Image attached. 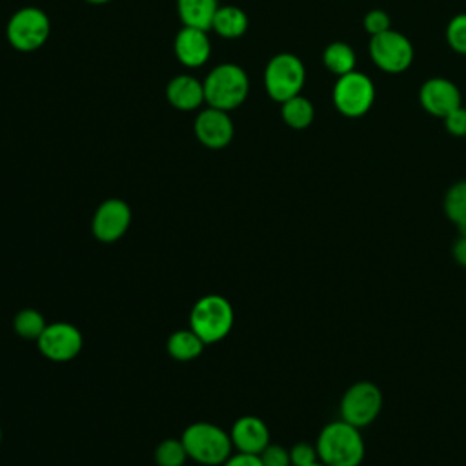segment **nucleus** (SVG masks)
Listing matches in <instances>:
<instances>
[{
    "label": "nucleus",
    "instance_id": "obj_26",
    "mask_svg": "<svg viewBox=\"0 0 466 466\" xmlns=\"http://www.w3.org/2000/svg\"><path fill=\"white\" fill-rule=\"evenodd\" d=\"M289 459H291V466H308L315 461H320L317 446L311 442H304V441L291 446Z\"/></svg>",
    "mask_w": 466,
    "mask_h": 466
},
{
    "label": "nucleus",
    "instance_id": "obj_9",
    "mask_svg": "<svg viewBox=\"0 0 466 466\" xmlns=\"http://www.w3.org/2000/svg\"><path fill=\"white\" fill-rule=\"evenodd\" d=\"M370 55L375 66H379L386 73H400L411 64L413 47L404 35L388 29L380 35L371 36Z\"/></svg>",
    "mask_w": 466,
    "mask_h": 466
},
{
    "label": "nucleus",
    "instance_id": "obj_13",
    "mask_svg": "<svg viewBox=\"0 0 466 466\" xmlns=\"http://www.w3.org/2000/svg\"><path fill=\"white\" fill-rule=\"evenodd\" d=\"M419 100L428 113L444 118L461 106V91L446 78H430L420 86Z\"/></svg>",
    "mask_w": 466,
    "mask_h": 466
},
{
    "label": "nucleus",
    "instance_id": "obj_20",
    "mask_svg": "<svg viewBox=\"0 0 466 466\" xmlns=\"http://www.w3.org/2000/svg\"><path fill=\"white\" fill-rule=\"evenodd\" d=\"M280 113H282L284 122L293 129L308 127L315 116L313 104L306 96H300V95H295V96L288 98L286 102H282Z\"/></svg>",
    "mask_w": 466,
    "mask_h": 466
},
{
    "label": "nucleus",
    "instance_id": "obj_1",
    "mask_svg": "<svg viewBox=\"0 0 466 466\" xmlns=\"http://www.w3.org/2000/svg\"><path fill=\"white\" fill-rule=\"evenodd\" d=\"M319 459L326 466H359L366 446L360 428L339 419L326 424L317 437Z\"/></svg>",
    "mask_w": 466,
    "mask_h": 466
},
{
    "label": "nucleus",
    "instance_id": "obj_33",
    "mask_svg": "<svg viewBox=\"0 0 466 466\" xmlns=\"http://www.w3.org/2000/svg\"><path fill=\"white\" fill-rule=\"evenodd\" d=\"M308 466H326L322 461H315V462H311V464H308Z\"/></svg>",
    "mask_w": 466,
    "mask_h": 466
},
{
    "label": "nucleus",
    "instance_id": "obj_25",
    "mask_svg": "<svg viewBox=\"0 0 466 466\" xmlns=\"http://www.w3.org/2000/svg\"><path fill=\"white\" fill-rule=\"evenodd\" d=\"M446 40L457 53H466V13L453 16L446 27Z\"/></svg>",
    "mask_w": 466,
    "mask_h": 466
},
{
    "label": "nucleus",
    "instance_id": "obj_29",
    "mask_svg": "<svg viewBox=\"0 0 466 466\" xmlns=\"http://www.w3.org/2000/svg\"><path fill=\"white\" fill-rule=\"evenodd\" d=\"M444 126H446L448 133H451L455 137H466V109L462 106H459L457 109L448 113L444 116Z\"/></svg>",
    "mask_w": 466,
    "mask_h": 466
},
{
    "label": "nucleus",
    "instance_id": "obj_24",
    "mask_svg": "<svg viewBox=\"0 0 466 466\" xmlns=\"http://www.w3.org/2000/svg\"><path fill=\"white\" fill-rule=\"evenodd\" d=\"M187 459L182 439H166L155 450V462L158 466H182Z\"/></svg>",
    "mask_w": 466,
    "mask_h": 466
},
{
    "label": "nucleus",
    "instance_id": "obj_17",
    "mask_svg": "<svg viewBox=\"0 0 466 466\" xmlns=\"http://www.w3.org/2000/svg\"><path fill=\"white\" fill-rule=\"evenodd\" d=\"M217 9L218 0H177L178 18L187 27L209 31Z\"/></svg>",
    "mask_w": 466,
    "mask_h": 466
},
{
    "label": "nucleus",
    "instance_id": "obj_15",
    "mask_svg": "<svg viewBox=\"0 0 466 466\" xmlns=\"http://www.w3.org/2000/svg\"><path fill=\"white\" fill-rule=\"evenodd\" d=\"M233 448L242 453L260 455L269 444V430L266 422L255 415H244L235 420L229 431Z\"/></svg>",
    "mask_w": 466,
    "mask_h": 466
},
{
    "label": "nucleus",
    "instance_id": "obj_18",
    "mask_svg": "<svg viewBox=\"0 0 466 466\" xmlns=\"http://www.w3.org/2000/svg\"><path fill=\"white\" fill-rule=\"evenodd\" d=\"M211 29L222 38H238L248 29V15L237 5H218Z\"/></svg>",
    "mask_w": 466,
    "mask_h": 466
},
{
    "label": "nucleus",
    "instance_id": "obj_7",
    "mask_svg": "<svg viewBox=\"0 0 466 466\" xmlns=\"http://www.w3.org/2000/svg\"><path fill=\"white\" fill-rule=\"evenodd\" d=\"M382 410V391L370 380H359L351 384L340 399V419L364 428L371 424Z\"/></svg>",
    "mask_w": 466,
    "mask_h": 466
},
{
    "label": "nucleus",
    "instance_id": "obj_10",
    "mask_svg": "<svg viewBox=\"0 0 466 466\" xmlns=\"http://www.w3.org/2000/svg\"><path fill=\"white\" fill-rule=\"evenodd\" d=\"M40 353L53 362L73 360L84 344L82 333L69 322L47 324L36 340Z\"/></svg>",
    "mask_w": 466,
    "mask_h": 466
},
{
    "label": "nucleus",
    "instance_id": "obj_27",
    "mask_svg": "<svg viewBox=\"0 0 466 466\" xmlns=\"http://www.w3.org/2000/svg\"><path fill=\"white\" fill-rule=\"evenodd\" d=\"M262 464L264 466H291V459H289V450H286L280 444H268L264 448V451L260 453Z\"/></svg>",
    "mask_w": 466,
    "mask_h": 466
},
{
    "label": "nucleus",
    "instance_id": "obj_5",
    "mask_svg": "<svg viewBox=\"0 0 466 466\" xmlns=\"http://www.w3.org/2000/svg\"><path fill=\"white\" fill-rule=\"evenodd\" d=\"M304 80V64L297 55L291 53L275 55L264 69V87L268 95L280 104L295 95H300Z\"/></svg>",
    "mask_w": 466,
    "mask_h": 466
},
{
    "label": "nucleus",
    "instance_id": "obj_2",
    "mask_svg": "<svg viewBox=\"0 0 466 466\" xmlns=\"http://www.w3.org/2000/svg\"><path fill=\"white\" fill-rule=\"evenodd\" d=\"M249 93V78L237 64H218L204 78L206 102L211 107L231 111L238 107Z\"/></svg>",
    "mask_w": 466,
    "mask_h": 466
},
{
    "label": "nucleus",
    "instance_id": "obj_31",
    "mask_svg": "<svg viewBox=\"0 0 466 466\" xmlns=\"http://www.w3.org/2000/svg\"><path fill=\"white\" fill-rule=\"evenodd\" d=\"M451 257L459 266L466 268V231H459V237L451 246Z\"/></svg>",
    "mask_w": 466,
    "mask_h": 466
},
{
    "label": "nucleus",
    "instance_id": "obj_14",
    "mask_svg": "<svg viewBox=\"0 0 466 466\" xmlns=\"http://www.w3.org/2000/svg\"><path fill=\"white\" fill-rule=\"evenodd\" d=\"M175 56L186 67H200L209 60L211 42L206 29L184 25L175 36Z\"/></svg>",
    "mask_w": 466,
    "mask_h": 466
},
{
    "label": "nucleus",
    "instance_id": "obj_3",
    "mask_svg": "<svg viewBox=\"0 0 466 466\" xmlns=\"http://www.w3.org/2000/svg\"><path fill=\"white\" fill-rule=\"evenodd\" d=\"M187 457L204 466H218L228 461L233 450L229 433L211 422H193L182 433Z\"/></svg>",
    "mask_w": 466,
    "mask_h": 466
},
{
    "label": "nucleus",
    "instance_id": "obj_8",
    "mask_svg": "<svg viewBox=\"0 0 466 466\" xmlns=\"http://www.w3.org/2000/svg\"><path fill=\"white\" fill-rule=\"evenodd\" d=\"M375 100L373 82L359 71L339 76L333 87V104L346 116H362Z\"/></svg>",
    "mask_w": 466,
    "mask_h": 466
},
{
    "label": "nucleus",
    "instance_id": "obj_23",
    "mask_svg": "<svg viewBox=\"0 0 466 466\" xmlns=\"http://www.w3.org/2000/svg\"><path fill=\"white\" fill-rule=\"evenodd\" d=\"M46 326L47 324H46L44 315L33 308L20 309L13 320V328L16 331V335H20L22 339H31V340H38V337L42 335Z\"/></svg>",
    "mask_w": 466,
    "mask_h": 466
},
{
    "label": "nucleus",
    "instance_id": "obj_16",
    "mask_svg": "<svg viewBox=\"0 0 466 466\" xmlns=\"http://www.w3.org/2000/svg\"><path fill=\"white\" fill-rule=\"evenodd\" d=\"M166 96L167 102L180 111L198 109L206 102L204 82L187 73L177 75L167 82Z\"/></svg>",
    "mask_w": 466,
    "mask_h": 466
},
{
    "label": "nucleus",
    "instance_id": "obj_19",
    "mask_svg": "<svg viewBox=\"0 0 466 466\" xmlns=\"http://www.w3.org/2000/svg\"><path fill=\"white\" fill-rule=\"evenodd\" d=\"M204 340L191 329H178L169 335L167 339V351L175 360H193L197 359L204 350Z\"/></svg>",
    "mask_w": 466,
    "mask_h": 466
},
{
    "label": "nucleus",
    "instance_id": "obj_34",
    "mask_svg": "<svg viewBox=\"0 0 466 466\" xmlns=\"http://www.w3.org/2000/svg\"><path fill=\"white\" fill-rule=\"evenodd\" d=\"M0 441H2V428H0Z\"/></svg>",
    "mask_w": 466,
    "mask_h": 466
},
{
    "label": "nucleus",
    "instance_id": "obj_22",
    "mask_svg": "<svg viewBox=\"0 0 466 466\" xmlns=\"http://www.w3.org/2000/svg\"><path fill=\"white\" fill-rule=\"evenodd\" d=\"M324 66L337 76L355 69V51L344 42H331L322 55Z\"/></svg>",
    "mask_w": 466,
    "mask_h": 466
},
{
    "label": "nucleus",
    "instance_id": "obj_11",
    "mask_svg": "<svg viewBox=\"0 0 466 466\" xmlns=\"http://www.w3.org/2000/svg\"><path fill=\"white\" fill-rule=\"evenodd\" d=\"M129 224L131 209L127 202L122 198H107L96 208L91 229L100 242H116L129 229Z\"/></svg>",
    "mask_w": 466,
    "mask_h": 466
},
{
    "label": "nucleus",
    "instance_id": "obj_30",
    "mask_svg": "<svg viewBox=\"0 0 466 466\" xmlns=\"http://www.w3.org/2000/svg\"><path fill=\"white\" fill-rule=\"evenodd\" d=\"M222 466H264V464H262L260 455L238 451V453H235V455H229L228 461H226Z\"/></svg>",
    "mask_w": 466,
    "mask_h": 466
},
{
    "label": "nucleus",
    "instance_id": "obj_28",
    "mask_svg": "<svg viewBox=\"0 0 466 466\" xmlns=\"http://www.w3.org/2000/svg\"><path fill=\"white\" fill-rule=\"evenodd\" d=\"M364 27L371 36L380 35L390 29V16L382 9H373L364 16Z\"/></svg>",
    "mask_w": 466,
    "mask_h": 466
},
{
    "label": "nucleus",
    "instance_id": "obj_21",
    "mask_svg": "<svg viewBox=\"0 0 466 466\" xmlns=\"http://www.w3.org/2000/svg\"><path fill=\"white\" fill-rule=\"evenodd\" d=\"M444 215L459 231H466V180H459L448 187L444 195Z\"/></svg>",
    "mask_w": 466,
    "mask_h": 466
},
{
    "label": "nucleus",
    "instance_id": "obj_32",
    "mask_svg": "<svg viewBox=\"0 0 466 466\" xmlns=\"http://www.w3.org/2000/svg\"><path fill=\"white\" fill-rule=\"evenodd\" d=\"M87 4H93V5H102V4H107L111 0H86Z\"/></svg>",
    "mask_w": 466,
    "mask_h": 466
},
{
    "label": "nucleus",
    "instance_id": "obj_12",
    "mask_svg": "<svg viewBox=\"0 0 466 466\" xmlns=\"http://www.w3.org/2000/svg\"><path fill=\"white\" fill-rule=\"evenodd\" d=\"M235 127L228 111L208 107L202 109L195 118V135L198 142L209 149H222L233 138Z\"/></svg>",
    "mask_w": 466,
    "mask_h": 466
},
{
    "label": "nucleus",
    "instance_id": "obj_6",
    "mask_svg": "<svg viewBox=\"0 0 466 466\" xmlns=\"http://www.w3.org/2000/svg\"><path fill=\"white\" fill-rule=\"evenodd\" d=\"M5 35L15 49L22 53L36 51L47 42L51 35L49 16L38 7H22L11 15Z\"/></svg>",
    "mask_w": 466,
    "mask_h": 466
},
{
    "label": "nucleus",
    "instance_id": "obj_4",
    "mask_svg": "<svg viewBox=\"0 0 466 466\" xmlns=\"http://www.w3.org/2000/svg\"><path fill=\"white\" fill-rule=\"evenodd\" d=\"M233 319V308L226 297L206 295L191 308L189 328L204 340V344H213L231 331Z\"/></svg>",
    "mask_w": 466,
    "mask_h": 466
}]
</instances>
